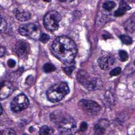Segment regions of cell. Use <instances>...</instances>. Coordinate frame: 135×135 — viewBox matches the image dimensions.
<instances>
[{
    "label": "cell",
    "mask_w": 135,
    "mask_h": 135,
    "mask_svg": "<svg viewBox=\"0 0 135 135\" xmlns=\"http://www.w3.org/2000/svg\"><path fill=\"white\" fill-rule=\"evenodd\" d=\"M50 36L46 33L41 34V35L40 36V38H39L40 41H41L42 42H43L44 43H46L50 40Z\"/></svg>",
    "instance_id": "cell-21"
},
{
    "label": "cell",
    "mask_w": 135,
    "mask_h": 135,
    "mask_svg": "<svg viewBox=\"0 0 135 135\" xmlns=\"http://www.w3.org/2000/svg\"><path fill=\"white\" fill-rule=\"evenodd\" d=\"M124 28L128 32H133L134 30V18L132 17L127 20L124 25Z\"/></svg>",
    "instance_id": "cell-15"
},
{
    "label": "cell",
    "mask_w": 135,
    "mask_h": 135,
    "mask_svg": "<svg viewBox=\"0 0 135 135\" xmlns=\"http://www.w3.org/2000/svg\"><path fill=\"white\" fill-rule=\"evenodd\" d=\"M61 16L56 11H51L47 12L44 17V26L47 30L53 32L57 30Z\"/></svg>",
    "instance_id": "cell-5"
},
{
    "label": "cell",
    "mask_w": 135,
    "mask_h": 135,
    "mask_svg": "<svg viewBox=\"0 0 135 135\" xmlns=\"http://www.w3.org/2000/svg\"><path fill=\"white\" fill-rule=\"evenodd\" d=\"M5 52H6L5 48L2 46L1 47V49H0V55H1L0 56H1V57H2L3 55H4V54H5Z\"/></svg>",
    "instance_id": "cell-28"
},
{
    "label": "cell",
    "mask_w": 135,
    "mask_h": 135,
    "mask_svg": "<svg viewBox=\"0 0 135 135\" xmlns=\"http://www.w3.org/2000/svg\"><path fill=\"white\" fill-rule=\"evenodd\" d=\"M70 92L69 87L65 82H59L53 84L46 91L47 99L53 103L59 102L63 99Z\"/></svg>",
    "instance_id": "cell-3"
},
{
    "label": "cell",
    "mask_w": 135,
    "mask_h": 135,
    "mask_svg": "<svg viewBox=\"0 0 135 135\" xmlns=\"http://www.w3.org/2000/svg\"><path fill=\"white\" fill-rule=\"evenodd\" d=\"M14 50L20 58L25 59L29 53L30 45L24 40H19L16 43Z\"/></svg>",
    "instance_id": "cell-8"
},
{
    "label": "cell",
    "mask_w": 135,
    "mask_h": 135,
    "mask_svg": "<svg viewBox=\"0 0 135 135\" xmlns=\"http://www.w3.org/2000/svg\"><path fill=\"white\" fill-rule=\"evenodd\" d=\"M115 6V3L114 2L111 1H105L103 4V8L108 11L112 10Z\"/></svg>",
    "instance_id": "cell-17"
},
{
    "label": "cell",
    "mask_w": 135,
    "mask_h": 135,
    "mask_svg": "<svg viewBox=\"0 0 135 135\" xmlns=\"http://www.w3.org/2000/svg\"><path fill=\"white\" fill-rule=\"evenodd\" d=\"M37 26L34 23H27L20 26L18 28L19 33L24 36H32L37 32Z\"/></svg>",
    "instance_id": "cell-9"
},
{
    "label": "cell",
    "mask_w": 135,
    "mask_h": 135,
    "mask_svg": "<svg viewBox=\"0 0 135 135\" xmlns=\"http://www.w3.org/2000/svg\"><path fill=\"white\" fill-rule=\"evenodd\" d=\"M54 130L51 127L47 126H42L39 131V134L41 135H47L53 134Z\"/></svg>",
    "instance_id": "cell-16"
},
{
    "label": "cell",
    "mask_w": 135,
    "mask_h": 135,
    "mask_svg": "<svg viewBox=\"0 0 135 135\" xmlns=\"http://www.w3.org/2000/svg\"><path fill=\"white\" fill-rule=\"evenodd\" d=\"M7 65L9 68H12L14 67L15 65H16V62L14 60L12 59H10L7 61Z\"/></svg>",
    "instance_id": "cell-27"
},
{
    "label": "cell",
    "mask_w": 135,
    "mask_h": 135,
    "mask_svg": "<svg viewBox=\"0 0 135 135\" xmlns=\"http://www.w3.org/2000/svg\"><path fill=\"white\" fill-rule=\"evenodd\" d=\"M52 52L54 55L65 64L74 62L77 53V48L74 42L65 36L57 37L52 45Z\"/></svg>",
    "instance_id": "cell-1"
},
{
    "label": "cell",
    "mask_w": 135,
    "mask_h": 135,
    "mask_svg": "<svg viewBox=\"0 0 135 135\" xmlns=\"http://www.w3.org/2000/svg\"><path fill=\"white\" fill-rule=\"evenodd\" d=\"M1 134L8 135V134H15V131L11 129H5L1 131Z\"/></svg>",
    "instance_id": "cell-24"
},
{
    "label": "cell",
    "mask_w": 135,
    "mask_h": 135,
    "mask_svg": "<svg viewBox=\"0 0 135 135\" xmlns=\"http://www.w3.org/2000/svg\"><path fill=\"white\" fill-rule=\"evenodd\" d=\"M130 9L131 7L129 6V5L125 1H122L120 3L118 9L114 12V15L117 17L122 16L126 13V11Z\"/></svg>",
    "instance_id": "cell-13"
},
{
    "label": "cell",
    "mask_w": 135,
    "mask_h": 135,
    "mask_svg": "<svg viewBox=\"0 0 135 135\" xmlns=\"http://www.w3.org/2000/svg\"><path fill=\"white\" fill-rule=\"evenodd\" d=\"M120 38L122 42L125 44H131L132 42V38L128 35H122L120 36Z\"/></svg>",
    "instance_id": "cell-19"
},
{
    "label": "cell",
    "mask_w": 135,
    "mask_h": 135,
    "mask_svg": "<svg viewBox=\"0 0 135 135\" xmlns=\"http://www.w3.org/2000/svg\"><path fill=\"white\" fill-rule=\"evenodd\" d=\"M2 110H3V109H2V107L1 106V114H2Z\"/></svg>",
    "instance_id": "cell-29"
},
{
    "label": "cell",
    "mask_w": 135,
    "mask_h": 135,
    "mask_svg": "<svg viewBox=\"0 0 135 135\" xmlns=\"http://www.w3.org/2000/svg\"><path fill=\"white\" fill-rule=\"evenodd\" d=\"M29 100L23 93H20L16 96L11 101L10 107L14 112H20L26 109L29 105Z\"/></svg>",
    "instance_id": "cell-6"
},
{
    "label": "cell",
    "mask_w": 135,
    "mask_h": 135,
    "mask_svg": "<svg viewBox=\"0 0 135 135\" xmlns=\"http://www.w3.org/2000/svg\"><path fill=\"white\" fill-rule=\"evenodd\" d=\"M108 126V122L105 120H101L95 126V133L97 134H101L104 133L105 129Z\"/></svg>",
    "instance_id": "cell-14"
},
{
    "label": "cell",
    "mask_w": 135,
    "mask_h": 135,
    "mask_svg": "<svg viewBox=\"0 0 135 135\" xmlns=\"http://www.w3.org/2000/svg\"><path fill=\"white\" fill-rule=\"evenodd\" d=\"M13 12L16 18L20 21H26L29 20L31 17V14L27 11L20 10L16 8L14 10Z\"/></svg>",
    "instance_id": "cell-12"
},
{
    "label": "cell",
    "mask_w": 135,
    "mask_h": 135,
    "mask_svg": "<svg viewBox=\"0 0 135 135\" xmlns=\"http://www.w3.org/2000/svg\"><path fill=\"white\" fill-rule=\"evenodd\" d=\"M13 91V86L12 84L8 81H4L1 82L0 97L1 99L6 98Z\"/></svg>",
    "instance_id": "cell-11"
},
{
    "label": "cell",
    "mask_w": 135,
    "mask_h": 135,
    "mask_svg": "<svg viewBox=\"0 0 135 135\" xmlns=\"http://www.w3.org/2000/svg\"><path fill=\"white\" fill-rule=\"evenodd\" d=\"M50 117L61 134H72L76 132V122L69 114L60 111H56L51 114Z\"/></svg>",
    "instance_id": "cell-2"
},
{
    "label": "cell",
    "mask_w": 135,
    "mask_h": 135,
    "mask_svg": "<svg viewBox=\"0 0 135 135\" xmlns=\"http://www.w3.org/2000/svg\"><path fill=\"white\" fill-rule=\"evenodd\" d=\"M115 60L113 57L110 55L102 56L99 58L98 62L100 68L104 70L110 69L114 64Z\"/></svg>",
    "instance_id": "cell-10"
},
{
    "label": "cell",
    "mask_w": 135,
    "mask_h": 135,
    "mask_svg": "<svg viewBox=\"0 0 135 135\" xmlns=\"http://www.w3.org/2000/svg\"><path fill=\"white\" fill-rule=\"evenodd\" d=\"M119 55L120 60L122 62L127 61L128 59V54L127 52L124 50H120L119 52Z\"/></svg>",
    "instance_id": "cell-20"
},
{
    "label": "cell",
    "mask_w": 135,
    "mask_h": 135,
    "mask_svg": "<svg viewBox=\"0 0 135 135\" xmlns=\"http://www.w3.org/2000/svg\"><path fill=\"white\" fill-rule=\"evenodd\" d=\"M74 66H69V67H66L63 68V70L64 71V72L68 74V75H70L72 71L74 70Z\"/></svg>",
    "instance_id": "cell-25"
},
{
    "label": "cell",
    "mask_w": 135,
    "mask_h": 135,
    "mask_svg": "<svg viewBox=\"0 0 135 135\" xmlns=\"http://www.w3.org/2000/svg\"><path fill=\"white\" fill-rule=\"evenodd\" d=\"M7 27V23L6 21L2 17H1V28H0V31L1 32H4Z\"/></svg>",
    "instance_id": "cell-23"
},
{
    "label": "cell",
    "mask_w": 135,
    "mask_h": 135,
    "mask_svg": "<svg viewBox=\"0 0 135 135\" xmlns=\"http://www.w3.org/2000/svg\"><path fill=\"white\" fill-rule=\"evenodd\" d=\"M88 128V124L85 122H82L80 126V131L81 132L85 131Z\"/></svg>",
    "instance_id": "cell-26"
},
{
    "label": "cell",
    "mask_w": 135,
    "mask_h": 135,
    "mask_svg": "<svg viewBox=\"0 0 135 135\" xmlns=\"http://www.w3.org/2000/svg\"><path fill=\"white\" fill-rule=\"evenodd\" d=\"M80 107L86 113L92 115H95L100 111V106L95 101L85 99L81 100L79 102Z\"/></svg>",
    "instance_id": "cell-7"
},
{
    "label": "cell",
    "mask_w": 135,
    "mask_h": 135,
    "mask_svg": "<svg viewBox=\"0 0 135 135\" xmlns=\"http://www.w3.org/2000/svg\"><path fill=\"white\" fill-rule=\"evenodd\" d=\"M77 79L80 83L89 90L99 89L101 87V83L97 78L90 76L88 73L80 70L78 73Z\"/></svg>",
    "instance_id": "cell-4"
},
{
    "label": "cell",
    "mask_w": 135,
    "mask_h": 135,
    "mask_svg": "<svg viewBox=\"0 0 135 135\" xmlns=\"http://www.w3.org/2000/svg\"><path fill=\"white\" fill-rule=\"evenodd\" d=\"M121 72V69L120 67H117L114 69H113L110 72V74L111 76H117L119 74H120Z\"/></svg>",
    "instance_id": "cell-22"
},
{
    "label": "cell",
    "mask_w": 135,
    "mask_h": 135,
    "mask_svg": "<svg viewBox=\"0 0 135 135\" xmlns=\"http://www.w3.org/2000/svg\"><path fill=\"white\" fill-rule=\"evenodd\" d=\"M43 71L46 73H50L54 71L55 70V66L50 63H45L43 67Z\"/></svg>",
    "instance_id": "cell-18"
}]
</instances>
